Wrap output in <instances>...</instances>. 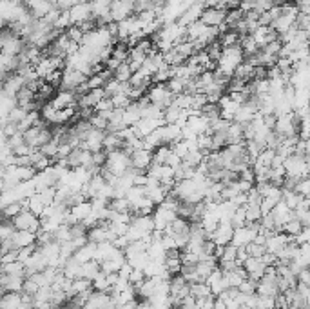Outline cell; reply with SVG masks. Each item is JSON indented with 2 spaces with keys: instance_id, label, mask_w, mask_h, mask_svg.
Here are the masks:
<instances>
[{
  "instance_id": "1",
  "label": "cell",
  "mask_w": 310,
  "mask_h": 309,
  "mask_svg": "<svg viewBox=\"0 0 310 309\" xmlns=\"http://www.w3.org/2000/svg\"><path fill=\"white\" fill-rule=\"evenodd\" d=\"M29 13V8L24 0H2L0 6V15H2V22L4 26H11L18 22L22 16Z\"/></svg>"
},
{
  "instance_id": "2",
  "label": "cell",
  "mask_w": 310,
  "mask_h": 309,
  "mask_svg": "<svg viewBox=\"0 0 310 309\" xmlns=\"http://www.w3.org/2000/svg\"><path fill=\"white\" fill-rule=\"evenodd\" d=\"M103 168L107 169V171H111L113 175H116V177H122V175H125L132 168L131 153H127L125 149H116V151L107 153V160H105Z\"/></svg>"
},
{
  "instance_id": "3",
  "label": "cell",
  "mask_w": 310,
  "mask_h": 309,
  "mask_svg": "<svg viewBox=\"0 0 310 309\" xmlns=\"http://www.w3.org/2000/svg\"><path fill=\"white\" fill-rule=\"evenodd\" d=\"M48 126L49 124L42 122V124L33 126L31 129H28V131L24 133L26 142H28V144L31 146V148H35V149L44 148L48 142L53 140V129L48 128Z\"/></svg>"
},
{
  "instance_id": "4",
  "label": "cell",
  "mask_w": 310,
  "mask_h": 309,
  "mask_svg": "<svg viewBox=\"0 0 310 309\" xmlns=\"http://www.w3.org/2000/svg\"><path fill=\"white\" fill-rule=\"evenodd\" d=\"M285 169H286V177L292 178H301L308 177L310 168H308V158L303 157V155H291V157L285 158Z\"/></svg>"
},
{
  "instance_id": "5",
  "label": "cell",
  "mask_w": 310,
  "mask_h": 309,
  "mask_svg": "<svg viewBox=\"0 0 310 309\" xmlns=\"http://www.w3.org/2000/svg\"><path fill=\"white\" fill-rule=\"evenodd\" d=\"M147 98L162 109H167L174 102V95H172L167 84H152L147 91Z\"/></svg>"
},
{
  "instance_id": "6",
  "label": "cell",
  "mask_w": 310,
  "mask_h": 309,
  "mask_svg": "<svg viewBox=\"0 0 310 309\" xmlns=\"http://www.w3.org/2000/svg\"><path fill=\"white\" fill-rule=\"evenodd\" d=\"M15 228L18 231H33V233H38L40 229H42V218L38 215H35L31 209H24L22 213H18L15 218Z\"/></svg>"
},
{
  "instance_id": "7",
  "label": "cell",
  "mask_w": 310,
  "mask_h": 309,
  "mask_svg": "<svg viewBox=\"0 0 310 309\" xmlns=\"http://www.w3.org/2000/svg\"><path fill=\"white\" fill-rule=\"evenodd\" d=\"M87 78H89V76L85 75V73H82V71H78V69L65 66L64 71H62V86H60V88H62V89H69V91H76L80 86L87 82Z\"/></svg>"
},
{
  "instance_id": "8",
  "label": "cell",
  "mask_w": 310,
  "mask_h": 309,
  "mask_svg": "<svg viewBox=\"0 0 310 309\" xmlns=\"http://www.w3.org/2000/svg\"><path fill=\"white\" fill-rule=\"evenodd\" d=\"M105 135H107V131L93 128L91 131H89L87 135L84 137V140H82V146H80V148L89 149V151H93V153L102 151V149H103V142H105Z\"/></svg>"
},
{
  "instance_id": "9",
  "label": "cell",
  "mask_w": 310,
  "mask_h": 309,
  "mask_svg": "<svg viewBox=\"0 0 310 309\" xmlns=\"http://www.w3.org/2000/svg\"><path fill=\"white\" fill-rule=\"evenodd\" d=\"M227 13L229 11H227V9H222V8H205L200 20H202L205 26H209V28H219V26L225 24Z\"/></svg>"
},
{
  "instance_id": "10",
  "label": "cell",
  "mask_w": 310,
  "mask_h": 309,
  "mask_svg": "<svg viewBox=\"0 0 310 309\" xmlns=\"http://www.w3.org/2000/svg\"><path fill=\"white\" fill-rule=\"evenodd\" d=\"M56 109H68V108H76L78 106V95L76 91H69V89H60L51 100Z\"/></svg>"
},
{
  "instance_id": "11",
  "label": "cell",
  "mask_w": 310,
  "mask_h": 309,
  "mask_svg": "<svg viewBox=\"0 0 310 309\" xmlns=\"http://www.w3.org/2000/svg\"><path fill=\"white\" fill-rule=\"evenodd\" d=\"M131 166L142 173H147V169L152 166V151L151 149H136L131 153Z\"/></svg>"
},
{
  "instance_id": "12",
  "label": "cell",
  "mask_w": 310,
  "mask_h": 309,
  "mask_svg": "<svg viewBox=\"0 0 310 309\" xmlns=\"http://www.w3.org/2000/svg\"><path fill=\"white\" fill-rule=\"evenodd\" d=\"M105 89L103 88H98V89H89L85 95H82L78 98V108L80 109H95L100 102L105 98Z\"/></svg>"
},
{
  "instance_id": "13",
  "label": "cell",
  "mask_w": 310,
  "mask_h": 309,
  "mask_svg": "<svg viewBox=\"0 0 310 309\" xmlns=\"http://www.w3.org/2000/svg\"><path fill=\"white\" fill-rule=\"evenodd\" d=\"M152 218H154V229L156 231H165L167 225L171 222H174L178 218V213L176 211H171V209H165V208H156L154 213H152Z\"/></svg>"
},
{
  "instance_id": "14",
  "label": "cell",
  "mask_w": 310,
  "mask_h": 309,
  "mask_svg": "<svg viewBox=\"0 0 310 309\" xmlns=\"http://www.w3.org/2000/svg\"><path fill=\"white\" fill-rule=\"evenodd\" d=\"M162 126H165V120H163V118H142V120H140L138 124L132 126V128H135L138 138H145V137H149L152 131L162 128Z\"/></svg>"
},
{
  "instance_id": "15",
  "label": "cell",
  "mask_w": 310,
  "mask_h": 309,
  "mask_svg": "<svg viewBox=\"0 0 310 309\" xmlns=\"http://www.w3.org/2000/svg\"><path fill=\"white\" fill-rule=\"evenodd\" d=\"M69 15H71V24L73 26L84 24V22H87L93 18L91 4H89V2H84V4H75L71 9H69Z\"/></svg>"
},
{
  "instance_id": "16",
  "label": "cell",
  "mask_w": 310,
  "mask_h": 309,
  "mask_svg": "<svg viewBox=\"0 0 310 309\" xmlns=\"http://www.w3.org/2000/svg\"><path fill=\"white\" fill-rule=\"evenodd\" d=\"M243 267L247 269V273H249V278H251V280L259 282L263 277H265V271H267V267H269V265H267L261 258L251 257L249 260L243 262Z\"/></svg>"
},
{
  "instance_id": "17",
  "label": "cell",
  "mask_w": 310,
  "mask_h": 309,
  "mask_svg": "<svg viewBox=\"0 0 310 309\" xmlns=\"http://www.w3.org/2000/svg\"><path fill=\"white\" fill-rule=\"evenodd\" d=\"M28 8L35 18H46L53 9H58L53 0H31V2H28Z\"/></svg>"
},
{
  "instance_id": "18",
  "label": "cell",
  "mask_w": 310,
  "mask_h": 309,
  "mask_svg": "<svg viewBox=\"0 0 310 309\" xmlns=\"http://www.w3.org/2000/svg\"><path fill=\"white\" fill-rule=\"evenodd\" d=\"M234 237V228L229 222H219L218 229L212 233V240L216 242V245H229Z\"/></svg>"
},
{
  "instance_id": "19",
  "label": "cell",
  "mask_w": 310,
  "mask_h": 309,
  "mask_svg": "<svg viewBox=\"0 0 310 309\" xmlns=\"http://www.w3.org/2000/svg\"><path fill=\"white\" fill-rule=\"evenodd\" d=\"M207 284H209V287H211L212 295H214L216 298H218L225 289H229V285H227V282H225V277H223L222 267H218V269L212 271L211 277L207 278Z\"/></svg>"
},
{
  "instance_id": "20",
  "label": "cell",
  "mask_w": 310,
  "mask_h": 309,
  "mask_svg": "<svg viewBox=\"0 0 310 309\" xmlns=\"http://www.w3.org/2000/svg\"><path fill=\"white\" fill-rule=\"evenodd\" d=\"M135 13V8L129 6L127 2H123V0H113L111 4V16H113V22H122L129 16H132Z\"/></svg>"
},
{
  "instance_id": "21",
  "label": "cell",
  "mask_w": 310,
  "mask_h": 309,
  "mask_svg": "<svg viewBox=\"0 0 310 309\" xmlns=\"http://www.w3.org/2000/svg\"><path fill=\"white\" fill-rule=\"evenodd\" d=\"M24 282V277H13V275H2V278H0V285H2L4 293H22Z\"/></svg>"
},
{
  "instance_id": "22",
  "label": "cell",
  "mask_w": 310,
  "mask_h": 309,
  "mask_svg": "<svg viewBox=\"0 0 310 309\" xmlns=\"http://www.w3.org/2000/svg\"><path fill=\"white\" fill-rule=\"evenodd\" d=\"M165 267H167L169 273L174 277V275H180L182 273V267H183V262H182V253H180V249H171L167 251V257H165Z\"/></svg>"
},
{
  "instance_id": "23",
  "label": "cell",
  "mask_w": 310,
  "mask_h": 309,
  "mask_svg": "<svg viewBox=\"0 0 310 309\" xmlns=\"http://www.w3.org/2000/svg\"><path fill=\"white\" fill-rule=\"evenodd\" d=\"M241 108V104L234 102L229 95H223L222 100H219V109H222V118H227V120L234 122V117L238 109Z\"/></svg>"
},
{
  "instance_id": "24",
  "label": "cell",
  "mask_w": 310,
  "mask_h": 309,
  "mask_svg": "<svg viewBox=\"0 0 310 309\" xmlns=\"http://www.w3.org/2000/svg\"><path fill=\"white\" fill-rule=\"evenodd\" d=\"M11 240L15 249H22V248H29V245H35L36 242H38V235L33 233V231H16Z\"/></svg>"
},
{
  "instance_id": "25",
  "label": "cell",
  "mask_w": 310,
  "mask_h": 309,
  "mask_svg": "<svg viewBox=\"0 0 310 309\" xmlns=\"http://www.w3.org/2000/svg\"><path fill=\"white\" fill-rule=\"evenodd\" d=\"M82 265L78 260H76L75 257L69 258L68 262H65V265L62 267V273L65 275V277L69 278V280H76V278H82Z\"/></svg>"
},
{
  "instance_id": "26",
  "label": "cell",
  "mask_w": 310,
  "mask_h": 309,
  "mask_svg": "<svg viewBox=\"0 0 310 309\" xmlns=\"http://www.w3.org/2000/svg\"><path fill=\"white\" fill-rule=\"evenodd\" d=\"M191 297H194L196 300H205V298H211L214 295H212L207 282H194V284H191Z\"/></svg>"
},
{
  "instance_id": "27",
  "label": "cell",
  "mask_w": 310,
  "mask_h": 309,
  "mask_svg": "<svg viewBox=\"0 0 310 309\" xmlns=\"http://www.w3.org/2000/svg\"><path fill=\"white\" fill-rule=\"evenodd\" d=\"M95 255H96V244L95 242H87L84 248H80L78 251H76L75 258L80 264H85V262L89 260H95Z\"/></svg>"
},
{
  "instance_id": "28",
  "label": "cell",
  "mask_w": 310,
  "mask_h": 309,
  "mask_svg": "<svg viewBox=\"0 0 310 309\" xmlns=\"http://www.w3.org/2000/svg\"><path fill=\"white\" fill-rule=\"evenodd\" d=\"M22 307V293H4L0 300V309H20Z\"/></svg>"
},
{
  "instance_id": "29",
  "label": "cell",
  "mask_w": 310,
  "mask_h": 309,
  "mask_svg": "<svg viewBox=\"0 0 310 309\" xmlns=\"http://www.w3.org/2000/svg\"><path fill=\"white\" fill-rule=\"evenodd\" d=\"M24 209H28V198L26 200H20V202H13V204L6 205V208H2V217L4 218H15L18 213H22Z\"/></svg>"
},
{
  "instance_id": "30",
  "label": "cell",
  "mask_w": 310,
  "mask_h": 309,
  "mask_svg": "<svg viewBox=\"0 0 310 309\" xmlns=\"http://www.w3.org/2000/svg\"><path fill=\"white\" fill-rule=\"evenodd\" d=\"M2 275H13V277L26 278V264L20 260L9 262V264H2Z\"/></svg>"
},
{
  "instance_id": "31",
  "label": "cell",
  "mask_w": 310,
  "mask_h": 309,
  "mask_svg": "<svg viewBox=\"0 0 310 309\" xmlns=\"http://www.w3.org/2000/svg\"><path fill=\"white\" fill-rule=\"evenodd\" d=\"M123 144L125 142L122 140V137H120L118 133H109L105 135V142H103V149L107 153L111 151H116V149H123Z\"/></svg>"
},
{
  "instance_id": "32",
  "label": "cell",
  "mask_w": 310,
  "mask_h": 309,
  "mask_svg": "<svg viewBox=\"0 0 310 309\" xmlns=\"http://www.w3.org/2000/svg\"><path fill=\"white\" fill-rule=\"evenodd\" d=\"M303 229H305V225L301 224V220H298V218L294 217L292 220H289L285 225H283L281 231H283V233L289 235L291 238H298L299 235L303 233Z\"/></svg>"
},
{
  "instance_id": "33",
  "label": "cell",
  "mask_w": 310,
  "mask_h": 309,
  "mask_svg": "<svg viewBox=\"0 0 310 309\" xmlns=\"http://www.w3.org/2000/svg\"><path fill=\"white\" fill-rule=\"evenodd\" d=\"M100 271H102V265H100V262L89 260V262H85V264L82 265V278H87V280L93 282L96 277H98Z\"/></svg>"
},
{
  "instance_id": "34",
  "label": "cell",
  "mask_w": 310,
  "mask_h": 309,
  "mask_svg": "<svg viewBox=\"0 0 310 309\" xmlns=\"http://www.w3.org/2000/svg\"><path fill=\"white\" fill-rule=\"evenodd\" d=\"M218 42L223 46V48H231V46H236L241 42V35H239L238 31H234V29H229V31L219 35Z\"/></svg>"
},
{
  "instance_id": "35",
  "label": "cell",
  "mask_w": 310,
  "mask_h": 309,
  "mask_svg": "<svg viewBox=\"0 0 310 309\" xmlns=\"http://www.w3.org/2000/svg\"><path fill=\"white\" fill-rule=\"evenodd\" d=\"M171 151H172V148L169 144L156 148L154 151H152V164L165 166L167 164V158H169V155H171Z\"/></svg>"
},
{
  "instance_id": "36",
  "label": "cell",
  "mask_w": 310,
  "mask_h": 309,
  "mask_svg": "<svg viewBox=\"0 0 310 309\" xmlns=\"http://www.w3.org/2000/svg\"><path fill=\"white\" fill-rule=\"evenodd\" d=\"M46 208H48V205L44 204V200H42V197H40L38 193H35V195H31V197L28 198V209H31L33 213L38 215L40 218L44 215Z\"/></svg>"
},
{
  "instance_id": "37",
  "label": "cell",
  "mask_w": 310,
  "mask_h": 309,
  "mask_svg": "<svg viewBox=\"0 0 310 309\" xmlns=\"http://www.w3.org/2000/svg\"><path fill=\"white\" fill-rule=\"evenodd\" d=\"M149 257H151V260L154 262H165V257H167V249L163 248L162 242H152L151 248L147 249Z\"/></svg>"
},
{
  "instance_id": "38",
  "label": "cell",
  "mask_w": 310,
  "mask_h": 309,
  "mask_svg": "<svg viewBox=\"0 0 310 309\" xmlns=\"http://www.w3.org/2000/svg\"><path fill=\"white\" fill-rule=\"evenodd\" d=\"M182 115H183V109H180L176 104H172L163 111V120H165V124H178Z\"/></svg>"
},
{
  "instance_id": "39",
  "label": "cell",
  "mask_w": 310,
  "mask_h": 309,
  "mask_svg": "<svg viewBox=\"0 0 310 309\" xmlns=\"http://www.w3.org/2000/svg\"><path fill=\"white\" fill-rule=\"evenodd\" d=\"M109 209L116 211V213H131V202L127 198H111L109 200Z\"/></svg>"
},
{
  "instance_id": "40",
  "label": "cell",
  "mask_w": 310,
  "mask_h": 309,
  "mask_svg": "<svg viewBox=\"0 0 310 309\" xmlns=\"http://www.w3.org/2000/svg\"><path fill=\"white\" fill-rule=\"evenodd\" d=\"M202 117H205L209 122L216 120V118L222 117V109H219V104H212V102H207L202 108Z\"/></svg>"
},
{
  "instance_id": "41",
  "label": "cell",
  "mask_w": 310,
  "mask_h": 309,
  "mask_svg": "<svg viewBox=\"0 0 310 309\" xmlns=\"http://www.w3.org/2000/svg\"><path fill=\"white\" fill-rule=\"evenodd\" d=\"M93 289H95V291H102V293H111V284H109L107 273L100 271L98 277L93 280Z\"/></svg>"
},
{
  "instance_id": "42",
  "label": "cell",
  "mask_w": 310,
  "mask_h": 309,
  "mask_svg": "<svg viewBox=\"0 0 310 309\" xmlns=\"http://www.w3.org/2000/svg\"><path fill=\"white\" fill-rule=\"evenodd\" d=\"M16 231H18V229L15 228V222H13L11 218H4V222L0 225V237H2V240H11Z\"/></svg>"
},
{
  "instance_id": "43",
  "label": "cell",
  "mask_w": 310,
  "mask_h": 309,
  "mask_svg": "<svg viewBox=\"0 0 310 309\" xmlns=\"http://www.w3.org/2000/svg\"><path fill=\"white\" fill-rule=\"evenodd\" d=\"M132 69H131V66L127 64V62H123V64H120V68L116 69L115 71V78L118 82H131V78H132Z\"/></svg>"
},
{
  "instance_id": "44",
  "label": "cell",
  "mask_w": 310,
  "mask_h": 309,
  "mask_svg": "<svg viewBox=\"0 0 310 309\" xmlns=\"http://www.w3.org/2000/svg\"><path fill=\"white\" fill-rule=\"evenodd\" d=\"M205 157H207V155L202 151V149H196V151H191V153H189L187 157L183 158V162H187L189 166H192V168L198 169L200 166H202V162L205 160Z\"/></svg>"
},
{
  "instance_id": "45",
  "label": "cell",
  "mask_w": 310,
  "mask_h": 309,
  "mask_svg": "<svg viewBox=\"0 0 310 309\" xmlns=\"http://www.w3.org/2000/svg\"><path fill=\"white\" fill-rule=\"evenodd\" d=\"M238 260V248L234 244L225 245V251H223V257L219 258V262H234Z\"/></svg>"
},
{
  "instance_id": "46",
  "label": "cell",
  "mask_w": 310,
  "mask_h": 309,
  "mask_svg": "<svg viewBox=\"0 0 310 309\" xmlns=\"http://www.w3.org/2000/svg\"><path fill=\"white\" fill-rule=\"evenodd\" d=\"M89 122L93 124V128L96 129H103V131H107V126H109V120L103 115H100V113L95 111V115H93L91 118H89Z\"/></svg>"
},
{
  "instance_id": "47",
  "label": "cell",
  "mask_w": 310,
  "mask_h": 309,
  "mask_svg": "<svg viewBox=\"0 0 310 309\" xmlns=\"http://www.w3.org/2000/svg\"><path fill=\"white\" fill-rule=\"evenodd\" d=\"M247 249H249V255L254 258H261L263 255L267 253V245L265 244H258V242H252V244L247 245Z\"/></svg>"
},
{
  "instance_id": "48",
  "label": "cell",
  "mask_w": 310,
  "mask_h": 309,
  "mask_svg": "<svg viewBox=\"0 0 310 309\" xmlns=\"http://www.w3.org/2000/svg\"><path fill=\"white\" fill-rule=\"evenodd\" d=\"M296 191H298L303 198H310V177L301 178V180L298 182V186H296Z\"/></svg>"
},
{
  "instance_id": "49",
  "label": "cell",
  "mask_w": 310,
  "mask_h": 309,
  "mask_svg": "<svg viewBox=\"0 0 310 309\" xmlns=\"http://www.w3.org/2000/svg\"><path fill=\"white\" fill-rule=\"evenodd\" d=\"M68 36L71 38L73 42H76V44H82V40H84L85 33L80 29V26H71V28L68 29Z\"/></svg>"
},
{
  "instance_id": "50",
  "label": "cell",
  "mask_w": 310,
  "mask_h": 309,
  "mask_svg": "<svg viewBox=\"0 0 310 309\" xmlns=\"http://www.w3.org/2000/svg\"><path fill=\"white\" fill-rule=\"evenodd\" d=\"M38 249V244H35V245H29V248H22V249H18V260L20 262H28L29 258L35 255V251Z\"/></svg>"
},
{
  "instance_id": "51",
  "label": "cell",
  "mask_w": 310,
  "mask_h": 309,
  "mask_svg": "<svg viewBox=\"0 0 310 309\" xmlns=\"http://www.w3.org/2000/svg\"><path fill=\"white\" fill-rule=\"evenodd\" d=\"M258 309H276V297H261V295H258Z\"/></svg>"
},
{
  "instance_id": "52",
  "label": "cell",
  "mask_w": 310,
  "mask_h": 309,
  "mask_svg": "<svg viewBox=\"0 0 310 309\" xmlns=\"http://www.w3.org/2000/svg\"><path fill=\"white\" fill-rule=\"evenodd\" d=\"M107 84V82H105V78H103L102 75H91L87 78V86H89V89H98V88H103V86Z\"/></svg>"
},
{
  "instance_id": "53",
  "label": "cell",
  "mask_w": 310,
  "mask_h": 309,
  "mask_svg": "<svg viewBox=\"0 0 310 309\" xmlns=\"http://www.w3.org/2000/svg\"><path fill=\"white\" fill-rule=\"evenodd\" d=\"M40 291V285L36 284L33 278H26V282H24V289H22V293H29V295H33L35 297L36 293Z\"/></svg>"
},
{
  "instance_id": "54",
  "label": "cell",
  "mask_w": 310,
  "mask_h": 309,
  "mask_svg": "<svg viewBox=\"0 0 310 309\" xmlns=\"http://www.w3.org/2000/svg\"><path fill=\"white\" fill-rule=\"evenodd\" d=\"M145 273H143V269H132V273H131V277H129V282H131V285H140L142 284L143 280H145Z\"/></svg>"
},
{
  "instance_id": "55",
  "label": "cell",
  "mask_w": 310,
  "mask_h": 309,
  "mask_svg": "<svg viewBox=\"0 0 310 309\" xmlns=\"http://www.w3.org/2000/svg\"><path fill=\"white\" fill-rule=\"evenodd\" d=\"M298 284H303V285H308L310 287V267H305L301 269L298 273Z\"/></svg>"
},
{
  "instance_id": "56",
  "label": "cell",
  "mask_w": 310,
  "mask_h": 309,
  "mask_svg": "<svg viewBox=\"0 0 310 309\" xmlns=\"http://www.w3.org/2000/svg\"><path fill=\"white\" fill-rule=\"evenodd\" d=\"M16 260H18V249H11V251L2 255V264H9V262H16Z\"/></svg>"
},
{
  "instance_id": "57",
  "label": "cell",
  "mask_w": 310,
  "mask_h": 309,
  "mask_svg": "<svg viewBox=\"0 0 310 309\" xmlns=\"http://www.w3.org/2000/svg\"><path fill=\"white\" fill-rule=\"evenodd\" d=\"M55 2V6L58 9H62V11H65V9H71L73 6L76 4V0H53Z\"/></svg>"
},
{
  "instance_id": "58",
  "label": "cell",
  "mask_w": 310,
  "mask_h": 309,
  "mask_svg": "<svg viewBox=\"0 0 310 309\" xmlns=\"http://www.w3.org/2000/svg\"><path fill=\"white\" fill-rule=\"evenodd\" d=\"M251 258V255H249V249H247V245L245 248H238V262L239 264H243L245 260H249Z\"/></svg>"
},
{
  "instance_id": "59",
  "label": "cell",
  "mask_w": 310,
  "mask_h": 309,
  "mask_svg": "<svg viewBox=\"0 0 310 309\" xmlns=\"http://www.w3.org/2000/svg\"><path fill=\"white\" fill-rule=\"evenodd\" d=\"M214 309H229V307H227V304H225V302H223V300H219V298H216Z\"/></svg>"
}]
</instances>
